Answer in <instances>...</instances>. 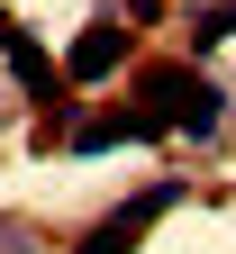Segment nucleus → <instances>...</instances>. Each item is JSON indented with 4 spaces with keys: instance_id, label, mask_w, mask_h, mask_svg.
Listing matches in <instances>:
<instances>
[{
    "instance_id": "nucleus-1",
    "label": "nucleus",
    "mask_w": 236,
    "mask_h": 254,
    "mask_svg": "<svg viewBox=\"0 0 236 254\" xmlns=\"http://www.w3.org/2000/svg\"><path fill=\"white\" fill-rule=\"evenodd\" d=\"M182 200H191L182 182H155V190H137V200H127V209H109V218H100V227H91V236H82L73 254H137V236L155 227V218H173Z\"/></svg>"
},
{
    "instance_id": "nucleus-2",
    "label": "nucleus",
    "mask_w": 236,
    "mask_h": 254,
    "mask_svg": "<svg viewBox=\"0 0 236 254\" xmlns=\"http://www.w3.org/2000/svg\"><path fill=\"white\" fill-rule=\"evenodd\" d=\"M0 55H9V73H18V91L37 100V118H46V109H73V82H64V64H55V55L37 46V37H27L18 18H0Z\"/></svg>"
},
{
    "instance_id": "nucleus-3",
    "label": "nucleus",
    "mask_w": 236,
    "mask_h": 254,
    "mask_svg": "<svg viewBox=\"0 0 236 254\" xmlns=\"http://www.w3.org/2000/svg\"><path fill=\"white\" fill-rule=\"evenodd\" d=\"M118 64H127V27H118V18H91L82 37H73V55H64V82L91 91V82H109Z\"/></svg>"
},
{
    "instance_id": "nucleus-4",
    "label": "nucleus",
    "mask_w": 236,
    "mask_h": 254,
    "mask_svg": "<svg viewBox=\"0 0 236 254\" xmlns=\"http://www.w3.org/2000/svg\"><path fill=\"white\" fill-rule=\"evenodd\" d=\"M163 127L146 118V109H91V118H73V145L64 154H118V145H155Z\"/></svg>"
},
{
    "instance_id": "nucleus-5",
    "label": "nucleus",
    "mask_w": 236,
    "mask_h": 254,
    "mask_svg": "<svg viewBox=\"0 0 236 254\" xmlns=\"http://www.w3.org/2000/svg\"><path fill=\"white\" fill-rule=\"evenodd\" d=\"M137 91H146V118L163 127V136H173V118L191 109V91H200V73H182V64H146V73H137Z\"/></svg>"
},
{
    "instance_id": "nucleus-6",
    "label": "nucleus",
    "mask_w": 236,
    "mask_h": 254,
    "mask_svg": "<svg viewBox=\"0 0 236 254\" xmlns=\"http://www.w3.org/2000/svg\"><path fill=\"white\" fill-rule=\"evenodd\" d=\"M227 37H236V0H209L191 18V46H227Z\"/></svg>"
},
{
    "instance_id": "nucleus-7",
    "label": "nucleus",
    "mask_w": 236,
    "mask_h": 254,
    "mask_svg": "<svg viewBox=\"0 0 236 254\" xmlns=\"http://www.w3.org/2000/svg\"><path fill=\"white\" fill-rule=\"evenodd\" d=\"M27 245H37V236H27L18 218H0V254H27Z\"/></svg>"
}]
</instances>
